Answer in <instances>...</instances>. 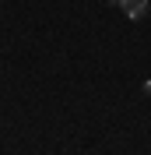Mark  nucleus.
<instances>
[{"instance_id":"obj_1","label":"nucleus","mask_w":151,"mask_h":155,"mask_svg":"<svg viewBox=\"0 0 151 155\" xmlns=\"http://www.w3.org/2000/svg\"><path fill=\"white\" fill-rule=\"evenodd\" d=\"M120 7H123V14L130 21H141L148 14V0H120Z\"/></svg>"}]
</instances>
